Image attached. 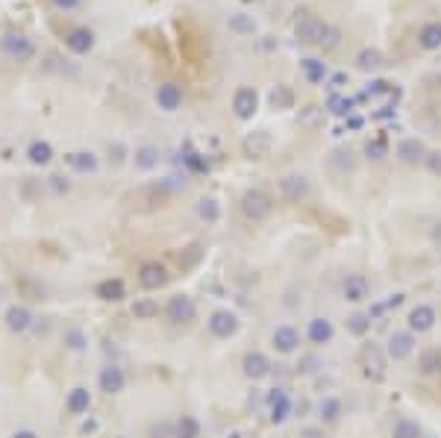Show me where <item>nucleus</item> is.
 Returning <instances> with one entry per match:
<instances>
[{
  "label": "nucleus",
  "mask_w": 441,
  "mask_h": 438,
  "mask_svg": "<svg viewBox=\"0 0 441 438\" xmlns=\"http://www.w3.org/2000/svg\"><path fill=\"white\" fill-rule=\"evenodd\" d=\"M0 50H4V56L12 59V62H30V59L35 56V45L30 42L27 35H21V33L4 35V42H0Z\"/></svg>",
  "instance_id": "nucleus-4"
},
{
  "label": "nucleus",
  "mask_w": 441,
  "mask_h": 438,
  "mask_svg": "<svg viewBox=\"0 0 441 438\" xmlns=\"http://www.w3.org/2000/svg\"><path fill=\"white\" fill-rule=\"evenodd\" d=\"M230 438H245V435H242V432H233V435H230Z\"/></svg>",
  "instance_id": "nucleus-56"
},
{
  "label": "nucleus",
  "mask_w": 441,
  "mask_h": 438,
  "mask_svg": "<svg viewBox=\"0 0 441 438\" xmlns=\"http://www.w3.org/2000/svg\"><path fill=\"white\" fill-rule=\"evenodd\" d=\"M342 294H345L347 303H362V301H368L371 286H368V280H365V274H347L345 283H342Z\"/></svg>",
  "instance_id": "nucleus-17"
},
{
  "label": "nucleus",
  "mask_w": 441,
  "mask_h": 438,
  "mask_svg": "<svg viewBox=\"0 0 441 438\" xmlns=\"http://www.w3.org/2000/svg\"><path fill=\"white\" fill-rule=\"evenodd\" d=\"M194 315H197V303L191 301L189 294H174L168 306H165V318L174 324V327H186L194 321Z\"/></svg>",
  "instance_id": "nucleus-3"
},
{
  "label": "nucleus",
  "mask_w": 441,
  "mask_h": 438,
  "mask_svg": "<svg viewBox=\"0 0 441 438\" xmlns=\"http://www.w3.org/2000/svg\"><path fill=\"white\" fill-rule=\"evenodd\" d=\"M383 65H386V56L379 53L376 47H365V50H359V56H356V68L365 71V74H374Z\"/></svg>",
  "instance_id": "nucleus-27"
},
{
  "label": "nucleus",
  "mask_w": 441,
  "mask_h": 438,
  "mask_svg": "<svg viewBox=\"0 0 441 438\" xmlns=\"http://www.w3.org/2000/svg\"><path fill=\"white\" fill-rule=\"evenodd\" d=\"M186 165L191 168V171H209V162H203L197 153H186Z\"/></svg>",
  "instance_id": "nucleus-48"
},
{
  "label": "nucleus",
  "mask_w": 441,
  "mask_h": 438,
  "mask_svg": "<svg viewBox=\"0 0 441 438\" xmlns=\"http://www.w3.org/2000/svg\"><path fill=\"white\" fill-rule=\"evenodd\" d=\"M268 421L271 424H286L289 421V415H291V409H294V403H291V394L286 391V388H271V394H268Z\"/></svg>",
  "instance_id": "nucleus-6"
},
{
  "label": "nucleus",
  "mask_w": 441,
  "mask_h": 438,
  "mask_svg": "<svg viewBox=\"0 0 441 438\" xmlns=\"http://www.w3.org/2000/svg\"><path fill=\"white\" fill-rule=\"evenodd\" d=\"M271 342H274V350H277V353L291 356V353H297V347H300V332H297L291 324H279V327L271 332Z\"/></svg>",
  "instance_id": "nucleus-14"
},
{
  "label": "nucleus",
  "mask_w": 441,
  "mask_h": 438,
  "mask_svg": "<svg viewBox=\"0 0 441 438\" xmlns=\"http://www.w3.org/2000/svg\"><path fill=\"white\" fill-rule=\"evenodd\" d=\"M130 312L135 315V321H150V318L159 315V303L153 301V297H138Z\"/></svg>",
  "instance_id": "nucleus-35"
},
{
  "label": "nucleus",
  "mask_w": 441,
  "mask_h": 438,
  "mask_svg": "<svg viewBox=\"0 0 441 438\" xmlns=\"http://www.w3.org/2000/svg\"><path fill=\"white\" fill-rule=\"evenodd\" d=\"M156 103L162 112H177L179 106H183V89H179L177 83H162L156 89Z\"/></svg>",
  "instance_id": "nucleus-20"
},
{
  "label": "nucleus",
  "mask_w": 441,
  "mask_h": 438,
  "mask_svg": "<svg viewBox=\"0 0 441 438\" xmlns=\"http://www.w3.org/2000/svg\"><path fill=\"white\" fill-rule=\"evenodd\" d=\"M138 286H142L145 291H159L168 286V268L162 262H145L142 268H138Z\"/></svg>",
  "instance_id": "nucleus-8"
},
{
  "label": "nucleus",
  "mask_w": 441,
  "mask_h": 438,
  "mask_svg": "<svg viewBox=\"0 0 441 438\" xmlns=\"http://www.w3.org/2000/svg\"><path fill=\"white\" fill-rule=\"evenodd\" d=\"M427 145L420 142V138H403V142L397 145V159L403 165H424V159H427Z\"/></svg>",
  "instance_id": "nucleus-16"
},
{
  "label": "nucleus",
  "mask_w": 441,
  "mask_h": 438,
  "mask_svg": "<svg viewBox=\"0 0 441 438\" xmlns=\"http://www.w3.org/2000/svg\"><path fill=\"white\" fill-rule=\"evenodd\" d=\"M403 303H406V294H403V291H397V294H391L389 301H386V312H391V309H400Z\"/></svg>",
  "instance_id": "nucleus-50"
},
{
  "label": "nucleus",
  "mask_w": 441,
  "mask_h": 438,
  "mask_svg": "<svg viewBox=\"0 0 441 438\" xmlns=\"http://www.w3.org/2000/svg\"><path fill=\"white\" fill-rule=\"evenodd\" d=\"M333 335H335V327H333L330 318H324V315L312 318L309 327H306V338H309L315 347H327L333 342Z\"/></svg>",
  "instance_id": "nucleus-18"
},
{
  "label": "nucleus",
  "mask_w": 441,
  "mask_h": 438,
  "mask_svg": "<svg viewBox=\"0 0 441 438\" xmlns=\"http://www.w3.org/2000/svg\"><path fill=\"white\" fill-rule=\"evenodd\" d=\"M135 168L138 171H153L156 165H159V150L153 147V145H145V147H138L135 150Z\"/></svg>",
  "instance_id": "nucleus-34"
},
{
  "label": "nucleus",
  "mask_w": 441,
  "mask_h": 438,
  "mask_svg": "<svg viewBox=\"0 0 441 438\" xmlns=\"http://www.w3.org/2000/svg\"><path fill=\"white\" fill-rule=\"evenodd\" d=\"M330 165L338 171V174H347L356 168V153L350 147H335L333 156H330Z\"/></svg>",
  "instance_id": "nucleus-31"
},
{
  "label": "nucleus",
  "mask_w": 441,
  "mask_h": 438,
  "mask_svg": "<svg viewBox=\"0 0 441 438\" xmlns=\"http://www.w3.org/2000/svg\"><path fill=\"white\" fill-rule=\"evenodd\" d=\"M386 362H389V356H386V347H379V344H368L362 350V371L371 383H383L386 380Z\"/></svg>",
  "instance_id": "nucleus-5"
},
{
  "label": "nucleus",
  "mask_w": 441,
  "mask_h": 438,
  "mask_svg": "<svg viewBox=\"0 0 441 438\" xmlns=\"http://www.w3.org/2000/svg\"><path fill=\"white\" fill-rule=\"evenodd\" d=\"M50 183L56 191H68V183H62V176H50Z\"/></svg>",
  "instance_id": "nucleus-54"
},
{
  "label": "nucleus",
  "mask_w": 441,
  "mask_h": 438,
  "mask_svg": "<svg viewBox=\"0 0 441 438\" xmlns=\"http://www.w3.org/2000/svg\"><path fill=\"white\" fill-rule=\"evenodd\" d=\"M441 371V347L420 353V374H438Z\"/></svg>",
  "instance_id": "nucleus-41"
},
{
  "label": "nucleus",
  "mask_w": 441,
  "mask_h": 438,
  "mask_svg": "<svg viewBox=\"0 0 441 438\" xmlns=\"http://www.w3.org/2000/svg\"><path fill=\"white\" fill-rule=\"evenodd\" d=\"M242 150L247 159H265L271 153V135L265 130H253L245 135V142H242Z\"/></svg>",
  "instance_id": "nucleus-19"
},
{
  "label": "nucleus",
  "mask_w": 441,
  "mask_h": 438,
  "mask_svg": "<svg viewBox=\"0 0 441 438\" xmlns=\"http://www.w3.org/2000/svg\"><path fill=\"white\" fill-rule=\"evenodd\" d=\"M320 368H324V365H320L318 356H303V359H300V365H297L300 374H318Z\"/></svg>",
  "instance_id": "nucleus-47"
},
{
  "label": "nucleus",
  "mask_w": 441,
  "mask_h": 438,
  "mask_svg": "<svg viewBox=\"0 0 441 438\" xmlns=\"http://www.w3.org/2000/svg\"><path fill=\"white\" fill-rule=\"evenodd\" d=\"M256 109H259V94H256V89L242 86V89L233 94V112H235L238 121H250V118L256 115Z\"/></svg>",
  "instance_id": "nucleus-11"
},
{
  "label": "nucleus",
  "mask_w": 441,
  "mask_h": 438,
  "mask_svg": "<svg viewBox=\"0 0 441 438\" xmlns=\"http://www.w3.org/2000/svg\"><path fill=\"white\" fill-rule=\"evenodd\" d=\"M86 344H89V338L83 335V330H68L65 332V347L68 350H86Z\"/></svg>",
  "instance_id": "nucleus-45"
},
{
  "label": "nucleus",
  "mask_w": 441,
  "mask_h": 438,
  "mask_svg": "<svg viewBox=\"0 0 441 438\" xmlns=\"http://www.w3.org/2000/svg\"><path fill=\"white\" fill-rule=\"evenodd\" d=\"M242 371H245V376H247V380L259 383V380H265V376H271L274 365H271V359H268L265 353L253 350V353H247V356H245V362H242Z\"/></svg>",
  "instance_id": "nucleus-15"
},
{
  "label": "nucleus",
  "mask_w": 441,
  "mask_h": 438,
  "mask_svg": "<svg viewBox=\"0 0 441 438\" xmlns=\"http://www.w3.org/2000/svg\"><path fill=\"white\" fill-rule=\"evenodd\" d=\"M65 159H68V165H71L77 174H91V171H97V156H94L91 150H74V153H68Z\"/></svg>",
  "instance_id": "nucleus-28"
},
{
  "label": "nucleus",
  "mask_w": 441,
  "mask_h": 438,
  "mask_svg": "<svg viewBox=\"0 0 441 438\" xmlns=\"http://www.w3.org/2000/svg\"><path fill=\"white\" fill-rule=\"evenodd\" d=\"M65 45H68V50H74L77 56H86V53L94 47V33L86 30V27H77V30H71V33L65 35Z\"/></svg>",
  "instance_id": "nucleus-21"
},
{
  "label": "nucleus",
  "mask_w": 441,
  "mask_h": 438,
  "mask_svg": "<svg viewBox=\"0 0 441 438\" xmlns=\"http://www.w3.org/2000/svg\"><path fill=\"white\" fill-rule=\"evenodd\" d=\"M424 165H427L432 174H441V153H438V150H430L427 159H424Z\"/></svg>",
  "instance_id": "nucleus-49"
},
{
  "label": "nucleus",
  "mask_w": 441,
  "mask_h": 438,
  "mask_svg": "<svg viewBox=\"0 0 441 438\" xmlns=\"http://www.w3.org/2000/svg\"><path fill=\"white\" fill-rule=\"evenodd\" d=\"M197 215L203 218L206 224H218L220 221V203L215 201V197H203V201L197 203Z\"/></svg>",
  "instance_id": "nucleus-40"
},
{
  "label": "nucleus",
  "mask_w": 441,
  "mask_h": 438,
  "mask_svg": "<svg viewBox=\"0 0 441 438\" xmlns=\"http://www.w3.org/2000/svg\"><path fill=\"white\" fill-rule=\"evenodd\" d=\"M279 194L286 197V201L291 203H303L306 197L312 194V186L303 174H286L283 180H279Z\"/></svg>",
  "instance_id": "nucleus-7"
},
{
  "label": "nucleus",
  "mask_w": 441,
  "mask_h": 438,
  "mask_svg": "<svg viewBox=\"0 0 441 438\" xmlns=\"http://www.w3.org/2000/svg\"><path fill=\"white\" fill-rule=\"evenodd\" d=\"M94 294L100 297L104 303H121L124 297H127V286H124V280H104V283H97V288H94Z\"/></svg>",
  "instance_id": "nucleus-22"
},
{
  "label": "nucleus",
  "mask_w": 441,
  "mask_h": 438,
  "mask_svg": "<svg viewBox=\"0 0 441 438\" xmlns=\"http://www.w3.org/2000/svg\"><path fill=\"white\" fill-rule=\"evenodd\" d=\"M415 353V332L409 330H400V332H391L389 335V344H386V356L394 362H403Z\"/></svg>",
  "instance_id": "nucleus-9"
},
{
  "label": "nucleus",
  "mask_w": 441,
  "mask_h": 438,
  "mask_svg": "<svg viewBox=\"0 0 441 438\" xmlns=\"http://www.w3.org/2000/svg\"><path fill=\"white\" fill-rule=\"evenodd\" d=\"M391 438H424V429H420V424L412 421V417H400L391 429Z\"/></svg>",
  "instance_id": "nucleus-36"
},
{
  "label": "nucleus",
  "mask_w": 441,
  "mask_h": 438,
  "mask_svg": "<svg viewBox=\"0 0 441 438\" xmlns=\"http://www.w3.org/2000/svg\"><path fill=\"white\" fill-rule=\"evenodd\" d=\"M347 332L356 335V338L368 335V332H371V318H368V312H353V315L347 318Z\"/></svg>",
  "instance_id": "nucleus-38"
},
{
  "label": "nucleus",
  "mask_w": 441,
  "mask_h": 438,
  "mask_svg": "<svg viewBox=\"0 0 441 438\" xmlns=\"http://www.w3.org/2000/svg\"><path fill=\"white\" fill-rule=\"evenodd\" d=\"M362 124H365V118H359V115L347 118V130H362Z\"/></svg>",
  "instance_id": "nucleus-53"
},
{
  "label": "nucleus",
  "mask_w": 441,
  "mask_h": 438,
  "mask_svg": "<svg viewBox=\"0 0 441 438\" xmlns=\"http://www.w3.org/2000/svg\"><path fill=\"white\" fill-rule=\"evenodd\" d=\"M12 438H38V435H35L33 429H18V432H15Z\"/></svg>",
  "instance_id": "nucleus-55"
},
{
  "label": "nucleus",
  "mask_w": 441,
  "mask_h": 438,
  "mask_svg": "<svg viewBox=\"0 0 441 438\" xmlns=\"http://www.w3.org/2000/svg\"><path fill=\"white\" fill-rule=\"evenodd\" d=\"M271 106L274 109H291L294 106V91L289 86H277L271 91Z\"/></svg>",
  "instance_id": "nucleus-42"
},
{
  "label": "nucleus",
  "mask_w": 441,
  "mask_h": 438,
  "mask_svg": "<svg viewBox=\"0 0 441 438\" xmlns=\"http://www.w3.org/2000/svg\"><path fill=\"white\" fill-rule=\"evenodd\" d=\"M297 121H300V127H306V130H318L320 124H324V109H320V106H306V109H300Z\"/></svg>",
  "instance_id": "nucleus-39"
},
{
  "label": "nucleus",
  "mask_w": 441,
  "mask_h": 438,
  "mask_svg": "<svg viewBox=\"0 0 441 438\" xmlns=\"http://www.w3.org/2000/svg\"><path fill=\"white\" fill-rule=\"evenodd\" d=\"M347 83H350V77H347L345 71H338V74H333V77L327 79V89H330V94H338Z\"/></svg>",
  "instance_id": "nucleus-46"
},
{
  "label": "nucleus",
  "mask_w": 441,
  "mask_h": 438,
  "mask_svg": "<svg viewBox=\"0 0 441 438\" xmlns=\"http://www.w3.org/2000/svg\"><path fill=\"white\" fill-rule=\"evenodd\" d=\"M318 415H320V421H324V424H335L338 417L345 415V406H342L338 397H324V400L318 403Z\"/></svg>",
  "instance_id": "nucleus-30"
},
{
  "label": "nucleus",
  "mask_w": 441,
  "mask_h": 438,
  "mask_svg": "<svg viewBox=\"0 0 441 438\" xmlns=\"http://www.w3.org/2000/svg\"><path fill=\"white\" fill-rule=\"evenodd\" d=\"M33 327V312L27 306H9L6 309V330L9 332H27Z\"/></svg>",
  "instance_id": "nucleus-23"
},
{
  "label": "nucleus",
  "mask_w": 441,
  "mask_h": 438,
  "mask_svg": "<svg viewBox=\"0 0 441 438\" xmlns=\"http://www.w3.org/2000/svg\"><path fill=\"white\" fill-rule=\"evenodd\" d=\"M435 321H438V315H435V309H432L430 303H418V306H412V312H409V318H406L409 332H415V335L430 332V330L435 327Z\"/></svg>",
  "instance_id": "nucleus-12"
},
{
  "label": "nucleus",
  "mask_w": 441,
  "mask_h": 438,
  "mask_svg": "<svg viewBox=\"0 0 441 438\" xmlns=\"http://www.w3.org/2000/svg\"><path fill=\"white\" fill-rule=\"evenodd\" d=\"M294 35L303 45H318V47H324V50H335L338 45H342V30L327 24V21H320L318 15H309V12L303 18H297Z\"/></svg>",
  "instance_id": "nucleus-1"
},
{
  "label": "nucleus",
  "mask_w": 441,
  "mask_h": 438,
  "mask_svg": "<svg viewBox=\"0 0 441 438\" xmlns=\"http://www.w3.org/2000/svg\"><path fill=\"white\" fill-rule=\"evenodd\" d=\"M353 106H356V97H347V94H342V91H338V94H330L327 97V112L330 115H335V118H350L353 115Z\"/></svg>",
  "instance_id": "nucleus-26"
},
{
  "label": "nucleus",
  "mask_w": 441,
  "mask_h": 438,
  "mask_svg": "<svg viewBox=\"0 0 441 438\" xmlns=\"http://www.w3.org/2000/svg\"><path fill=\"white\" fill-rule=\"evenodd\" d=\"M27 159L33 165H50V159H53V147H50V142H33L30 147H27Z\"/></svg>",
  "instance_id": "nucleus-32"
},
{
  "label": "nucleus",
  "mask_w": 441,
  "mask_h": 438,
  "mask_svg": "<svg viewBox=\"0 0 441 438\" xmlns=\"http://www.w3.org/2000/svg\"><path fill=\"white\" fill-rule=\"evenodd\" d=\"M386 118H394V106H379V112H374V121H386Z\"/></svg>",
  "instance_id": "nucleus-52"
},
{
  "label": "nucleus",
  "mask_w": 441,
  "mask_h": 438,
  "mask_svg": "<svg viewBox=\"0 0 441 438\" xmlns=\"http://www.w3.org/2000/svg\"><path fill=\"white\" fill-rule=\"evenodd\" d=\"M365 153H368V159H374V162H379V159H386V156H389V145H386V138H371V142L365 145Z\"/></svg>",
  "instance_id": "nucleus-44"
},
{
  "label": "nucleus",
  "mask_w": 441,
  "mask_h": 438,
  "mask_svg": "<svg viewBox=\"0 0 441 438\" xmlns=\"http://www.w3.org/2000/svg\"><path fill=\"white\" fill-rule=\"evenodd\" d=\"M238 327H242L238 324V315L230 312V309H215L209 315V332L215 338H233L238 332Z\"/></svg>",
  "instance_id": "nucleus-10"
},
{
  "label": "nucleus",
  "mask_w": 441,
  "mask_h": 438,
  "mask_svg": "<svg viewBox=\"0 0 441 438\" xmlns=\"http://www.w3.org/2000/svg\"><path fill=\"white\" fill-rule=\"evenodd\" d=\"M65 409H68V415H86V412L91 409V394H89V388H83V386L71 388L68 397H65Z\"/></svg>",
  "instance_id": "nucleus-24"
},
{
  "label": "nucleus",
  "mask_w": 441,
  "mask_h": 438,
  "mask_svg": "<svg viewBox=\"0 0 441 438\" xmlns=\"http://www.w3.org/2000/svg\"><path fill=\"white\" fill-rule=\"evenodd\" d=\"M418 45L424 47V50H441V24L438 21H430V24L420 27Z\"/></svg>",
  "instance_id": "nucleus-29"
},
{
  "label": "nucleus",
  "mask_w": 441,
  "mask_h": 438,
  "mask_svg": "<svg viewBox=\"0 0 441 438\" xmlns=\"http://www.w3.org/2000/svg\"><path fill=\"white\" fill-rule=\"evenodd\" d=\"M391 91H394V86L389 83V79H371L365 94H359L356 101H365V97H383V94H391Z\"/></svg>",
  "instance_id": "nucleus-43"
},
{
  "label": "nucleus",
  "mask_w": 441,
  "mask_h": 438,
  "mask_svg": "<svg viewBox=\"0 0 441 438\" xmlns=\"http://www.w3.org/2000/svg\"><path fill=\"white\" fill-rule=\"evenodd\" d=\"M227 27H230L233 33H238V35H253V33H256V21H253L250 15H245V12L230 15V18H227Z\"/></svg>",
  "instance_id": "nucleus-37"
},
{
  "label": "nucleus",
  "mask_w": 441,
  "mask_h": 438,
  "mask_svg": "<svg viewBox=\"0 0 441 438\" xmlns=\"http://www.w3.org/2000/svg\"><path fill=\"white\" fill-rule=\"evenodd\" d=\"M56 4V9H62V12H71V9H77L83 0H53Z\"/></svg>",
  "instance_id": "nucleus-51"
},
{
  "label": "nucleus",
  "mask_w": 441,
  "mask_h": 438,
  "mask_svg": "<svg viewBox=\"0 0 441 438\" xmlns=\"http://www.w3.org/2000/svg\"><path fill=\"white\" fill-rule=\"evenodd\" d=\"M97 386H100V391H104V394H121V391L127 388V374H124V368H118V365L100 368Z\"/></svg>",
  "instance_id": "nucleus-13"
},
{
  "label": "nucleus",
  "mask_w": 441,
  "mask_h": 438,
  "mask_svg": "<svg viewBox=\"0 0 441 438\" xmlns=\"http://www.w3.org/2000/svg\"><path fill=\"white\" fill-rule=\"evenodd\" d=\"M242 212L247 221L259 224V221H265V218L274 212V201L265 194V191H259V189H250L245 197H242Z\"/></svg>",
  "instance_id": "nucleus-2"
},
{
  "label": "nucleus",
  "mask_w": 441,
  "mask_h": 438,
  "mask_svg": "<svg viewBox=\"0 0 441 438\" xmlns=\"http://www.w3.org/2000/svg\"><path fill=\"white\" fill-rule=\"evenodd\" d=\"M300 71H303V77H306V83H312V86H318V83H324L327 79V62H320V59H315V56H309V59H300Z\"/></svg>",
  "instance_id": "nucleus-25"
},
{
  "label": "nucleus",
  "mask_w": 441,
  "mask_h": 438,
  "mask_svg": "<svg viewBox=\"0 0 441 438\" xmlns=\"http://www.w3.org/2000/svg\"><path fill=\"white\" fill-rule=\"evenodd\" d=\"M174 438H200V421L194 415H183L174 424Z\"/></svg>",
  "instance_id": "nucleus-33"
}]
</instances>
